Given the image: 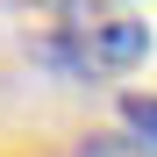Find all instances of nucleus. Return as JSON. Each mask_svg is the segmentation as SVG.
Here are the masks:
<instances>
[{
  "label": "nucleus",
  "mask_w": 157,
  "mask_h": 157,
  "mask_svg": "<svg viewBox=\"0 0 157 157\" xmlns=\"http://www.w3.org/2000/svg\"><path fill=\"white\" fill-rule=\"evenodd\" d=\"M43 57L57 71H71V78H121V71H136L150 57V29L136 14H121V7H86L43 43Z\"/></svg>",
  "instance_id": "nucleus-1"
},
{
  "label": "nucleus",
  "mask_w": 157,
  "mask_h": 157,
  "mask_svg": "<svg viewBox=\"0 0 157 157\" xmlns=\"http://www.w3.org/2000/svg\"><path fill=\"white\" fill-rule=\"evenodd\" d=\"M78 157H157V150H150V143H136L128 128H100V136L78 143Z\"/></svg>",
  "instance_id": "nucleus-2"
},
{
  "label": "nucleus",
  "mask_w": 157,
  "mask_h": 157,
  "mask_svg": "<svg viewBox=\"0 0 157 157\" xmlns=\"http://www.w3.org/2000/svg\"><path fill=\"white\" fill-rule=\"evenodd\" d=\"M121 121H128V136H136V143L157 150V100H150V93H128V100H121Z\"/></svg>",
  "instance_id": "nucleus-3"
}]
</instances>
